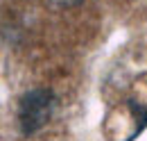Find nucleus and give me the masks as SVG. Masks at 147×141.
Segmentation results:
<instances>
[{"instance_id": "1", "label": "nucleus", "mask_w": 147, "mask_h": 141, "mask_svg": "<svg viewBox=\"0 0 147 141\" xmlns=\"http://www.w3.org/2000/svg\"><path fill=\"white\" fill-rule=\"evenodd\" d=\"M55 109V96L45 89H34L30 93L23 96L18 107V116H20V125L25 132H36L38 127L50 121Z\"/></svg>"}, {"instance_id": "2", "label": "nucleus", "mask_w": 147, "mask_h": 141, "mask_svg": "<svg viewBox=\"0 0 147 141\" xmlns=\"http://www.w3.org/2000/svg\"><path fill=\"white\" fill-rule=\"evenodd\" d=\"M52 5H57V7H75V5H79L82 0H50Z\"/></svg>"}]
</instances>
